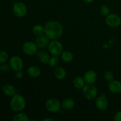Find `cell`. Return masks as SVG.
Masks as SVG:
<instances>
[{"label":"cell","mask_w":121,"mask_h":121,"mask_svg":"<svg viewBox=\"0 0 121 121\" xmlns=\"http://www.w3.org/2000/svg\"><path fill=\"white\" fill-rule=\"evenodd\" d=\"M108 89L113 94H118L121 93V82L119 80H114L109 82L108 85Z\"/></svg>","instance_id":"4fadbf2b"},{"label":"cell","mask_w":121,"mask_h":121,"mask_svg":"<svg viewBox=\"0 0 121 121\" xmlns=\"http://www.w3.org/2000/svg\"><path fill=\"white\" fill-rule=\"evenodd\" d=\"M33 33L36 36L44 34V26L41 24H36L32 28Z\"/></svg>","instance_id":"44dd1931"},{"label":"cell","mask_w":121,"mask_h":121,"mask_svg":"<svg viewBox=\"0 0 121 121\" xmlns=\"http://www.w3.org/2000/svg\"><path fill=\"white\" fill-rule=\"evenodd\" d=\"M75 106V102L70 98H66L61 102V108L66 111H70L74 108Z\"/></svg>","instance_id":"9a60e30c"},{"label":"cell","mask_w":121,"mask_h":121,"mask_svg":"<svg viewBox=\"0 0 121 121\" xmlns=\"http://www.w3.org/2000/svg\"><path fill=\"white\" fill-rule=\"evenodd\" d=\"M105 22L111 28H117L121 24V18L116 14H110L106 17Z\"/></svg>","instance_id":"9c48e42d"},{"label":"cell","mask_w":121,"mask_h":121,"mask_svg":"<svg viewBox=\"0 0 121 121\" xmlns=\"http://www.w3.org/2000/svg\"><path fill=\"white\" fill-rule=\"evenodd\" d=\"M54 76L57 80H63L66 76V70L62 67H57L54 70Z\"/></svg>","instance_id":"d6986e66"},{"label":"cell","mask_w":121,"mask_h":121,"mask_svg":"<svg viewBox=\"0 0 121 121\" xmlns=\"http://www.w3.org/2000/svg\"><path fill=\"white\" fill-rule=\"evenodd\" d=\"M8 60V54L5 51H0V64H3L7 62Z\"/></svg>","instance_id":"d4e9b609"},{"label":"cell","mask_w":121,"mask_h":121,"mask_svg":"<svg viewBox=\"0 0 121 121\" xmlns=\"http://www.w3.org/2000/svg\"><path fill=\"white\" fill-rule=\"evenodd\" d=\"M43 121H53L54 119H52V118H46L42 120Z\"/></svg>","instance_id":"4dcf8cb0"},{"label":"cell","mask_w":121,"mask_h":121,"mask_svg":"<svg viewBox=\"0 0 121 121\" xmlns=\"http://www.w3.org/2000/svg\"></svg>","instance_id":"d6a6232c"},{"label":"cell","mask_w":121,"mask_h":121,"mask_svg":"<svg viewBox=\"0 0 121 121\" xmlns=\"http://www.w3.org/2000/svg\"><path fill=\"white\" fill-rule=\"evenodd\" d=\"M47 48L50 54L55 56H60L63 51V46L62 43L58 40H52L50 42Z\"/></svg>","instance_id":"5b68a950"},{"label":"cell","mask_w":121,"mask_h":121,"mask_svg":"<svg viewBox=\"0 0 121 121\" xmlns=\"http://www.w3.org/2000/svg\"><path fill=\"white\" fill-rule=\"evenodd\" d=\"M13 11L14 15L18 18H22L27 13V7L22 2H17L13 4Z\"/></svg>","instance_id":"8992f818"},{"label":"cell","mask_w":121,"mask_h":121,"mask_svg":"<svg viewBox=\"0 0 121 121\" xmlns=\"http://www.w3.org/2000/svg\"><path fill=\"white\" fill-rule=\"evenodd\" d=\"M27 73L30 78H37L41 75V70L39 67L33 65L28 67L27 70Z\"/></svg>","instance_id":"5bb4252c"},{"label":"cell","mask_w":121,"mask_h":121,"mask_svg":"<svg viewBox=\"0 0 121 121\" xmlns=\"http://www.w3.org/2000/svg\"><path fill=\"white\" fill-rule=\"evenodd\" d=\"M9 65L11 69L14 72L21 70L24 67L23 60L18 56H13L9 59Z\"/></svg>","instance_id":"52a82bcc"},{"label":"cell","mask_w":121,"mask_h":121,"mask_svg":"<svg viewBox=\"0 0 121 121\" xmlns=\"http://www.w3.org/2000/svg\"><path fill=\"white\" fill-rule=\"evenodd\" d=\"M83 78L86 83L94 84L98 79V74L94 70H89L85 72L83 75Z\"/></svg>","instance_id":"7c38bea8"},{"label":"cell","mask_w":121,"mask_h":121,"mask_svg":"<svg viewBox=\"0 0 121 121\" xmlns=\"http://www.w3.org/2000/svg\"><path fill=\"white\" fill-rule=\"evenodd\" d=\"M38 47L35 42L27 41L22 46V51L24 54L28 56H33L36 54L38 52Z\"/></svg>","instance_id":"ba28073f"},{"label":"cell","mask_w":121,"mask_h":121,"mask_svg":"<svg viewBox=\"0 0 121 121\" xmlns=\"http://www.w3.org/2000/svg\"><path fill=\"white\" fill-rule=\"evenodd\" d=\"M11 109L15 112H21L26 106V100L24 96L20 94H15L12 96L9 104Z\"/></svg>","instance_id":"7a4b0ae2"},{"label":"cell","mask_w":121,"mask_h":121,"mask_svg":"<svg viewBox=\"0 0 121 121\" xmlns=\"http://www.w3.org/2000/svg\"><path fill=\"white\" fill-rule=\"evenodd\" d=\"M45 108L50 113H57L61 109V103L56 98H50L45 103Z\"/></svg>","instance_id":"277c9868"},{"label":"cell","mask_w":121,"mask_h":121,"mask_svg":"<svg viewBox=\"0 0 121 121\" xmlns=\"http://www.w3.org/2000/svg\"><path fill=\"white\" fill-rule=\"evenodd\" d=\"M11 69L10 66H9V64L7 65L5 63L3 64H1V68H0V70L1 72H4V73H7L9 71V70Z\"/></svg>","instance_id":"4316f807"},{"label":"cell","mask_w":121,"mask_h":121,"mask_svg":"<svg viewBox=\"0 0 121 121\" xmlns=\"http://www.w3.org/2000/svg\"><path fill=\"white\" fill-rule=\"evenodd\" d=\"M59 63V59L58 56H52L50 57L49 61H48V65L52 67H56L58 66Z\"/></svg>","instance_id":"603a6c76"},{"label":"cell","mask_w":121,"mask_h":121,"mask_svg":"<svg viewBox=\"0 0 121 121\" xmlns=\"http://www.w3.org/2000/svg\"><path fill=\"white\" fill-rule=\"evenodd\" d=\"M63 33V27L59 21H49L44 26V34L50 40H58Z\"/></svg>","instance_id":"6da1fadb"},{"label":"cell","mask_w":121,"mask_h":121,"mask_svg":"<svg viewBox=\"0 0 121 121\" xmlns=\"http://www.w3.org/2000/svg\"><path fill=\"white\" fill-rule=\"evenodd\" d=\"M95 106L99 111H104L108 108L109 102L105 95H102L95 99Z\"/></svg>","instance_id":"30bf717a"},{"label":"cell","mask_w":121,"mask_h":121,"mask_svg":"<svg viewBox=\"0 0 121 121\" xmlns=\"http://www.w3.org/2000/svg\"><path fill=\"white\" fill-rule=\"evenodd\" d=\"M61 59L65 63H70L73 61L74 59V55L73 53L71 52L70 51L66 50L63 51L61 54H60Z\"/></svg>","instance_id":"ffe728a7"},{"label":"cell","mask_w":121,"mask_h":121,"mask_svg":"<svg viewBox=\"0 0 121 121\" xmlns=\"http://www.w3.org/2000/svg\"><path fill=\"white\" fill-rule=\"evenodd\" d=\"M82 94L86 99L89 100L96 99L98 95V89L94 84H87L82 89Z\"/></svg>","instance_id":"3957f363"},{"label":"cell","mask_w":121,"mask_h":121,"mask_svg":"<svg viewBox=\"0 0 121 121\" xmlns=\"http://www.w3.org/2000/svg\"><path fill=\"white\" fill-rule=\"evenodd\" d=\"M115 121H121V111H119L115 114L113 117Z\"/></svg>","instance_id":"f1b7e54d"},{"label":"cell","mask_w":121,"mask_h":121,"mask_svg":"<svg viewBox=\"0 0 121 121\" xmlns=\"http://www.w3.org/2000/svg\"><path fill=\"white\" fill-rule=\"evenodd\" d=\"M0 68H1V64H0Z\"/></svg>","instance_id":"1f68e13d"},{"label":"cell","mask_w":121,"mask_h":121,"mask_svg":"<svg viewBox=\"0 0 121 121\" xmlns=\"http://www.w3.org/2000/svg\"><path fill=\"white\" fill-rule=\"evenodd\" d=\"M100 13L104 16H107L111 14V9L110 8L106 5H102L100 7Z\"/></svg>","instance_id":"cb8c5ba5"},{"label":"cell","mask_w":121,"mask_h":121,"mask_svg":"<svg viewBox=\"0 0 121 121\" xmlns=\"http://www.w3.org/2000/svg\"><path fill=\"white\" fill-rule=\"evenodd\" d=\"M86 85L83 77L76 76L73 79V85L76 89L82 90L84 86Z\"/></svg>","instance_id":"ac0fdd59"},{"label":"cell","mask_w":121,"mask_h":121,"mask_svg":"<svg viewBox=\"0 0 121 121\" xmlns=\"http://www.w3.org/2000/svg\"><path fill=\"white\" fill-rule=\"evenodd\" d=\"M82 1L86 4H91L95 0H82Z\"/></svg>","instance_id":"f546056e"},{"label":"cell","mask_w":121,"mask_h":121,"mask_svg":"<svg viewBox=\"0 0 121 121\" xmlns=\"http://www.w3.org/2000/svg\"><path fill=\"white\" fill-rule=\"evenodd\" d=\"M2 92L8 96H13L16 94V89L15 87L11 84H5L2 87Z\"/></svg>","instance_id":"2e32d148"},{"label":"cell","mask_w":121,"mask_h":121,"mask_svg":"<svg viewBox=\"0 0 121 121\" xmlns=\"http://www.w3.org/2000/svg\"><path fill=\"white\" fill-rule=\"evenodd\" d=\"M13 121H29L30 119L27 114L22 112H17L16 115L13 117Z\"/></svg>","instance_id":"7402d4cb"},{"label":"cell","mask_w":121,"mask_h":121,"mask_svg":"<svg viewBox=\"0 0 121 121\" xmlns=\"http://www.w3.org/2000/svg\"><path fill=\"white\" fill-rule=\"evenodd\" d=\"M50 42V40L45 34L37 36L35 40V43L37 46L38 48L41 50L47 48L48 47Z\"/></svg>","instance_id":"8fae6325"},{"label":"cell","mask_w":121,"mask_h":121,"mask_svg":"<svg viewBox=\"0 0 121 121\" xmlns=\"http://www.w3.org/2000/svg\"><path fill=\"white\" fill-rule=\"evenodd\" d=\"M104 78L106 81L109 82L112 81L114 79V75H113V73L112 72L108 70L104 73Z\"/></svg>","instance_id":"484cf974"},{"label":"cell","mask_w":121,"mask_h":121,"mask_svg":"<svg viewBox=\"0 0 121 121\" xmlns=\"http://www.w3.org/2000/svg\"><path fill=\"white\" fill-rule=\"evenodd\" d=\"M36 55L40 60V62L44 64V65L48 63V61L50 59V56L48 53H47L45 51L40 50L37 52Z\"/></svg>","instance_id":"e0dca14e"},{"label":"cell","mask_w":121,"mask_h":121,"mask_svg":"<svg viewBox=\"0 0 121 121\" xmlns=\"http://www.w3.org/2000/svg\"><path fill=\"white\" fill-rule=\"evenodd\" d=\"M15 76L17 79H21L24 76V74H23V72H22V70H18L15 72Z\"/></svg>","instance_id":"83f0119b"}]
</instances>
